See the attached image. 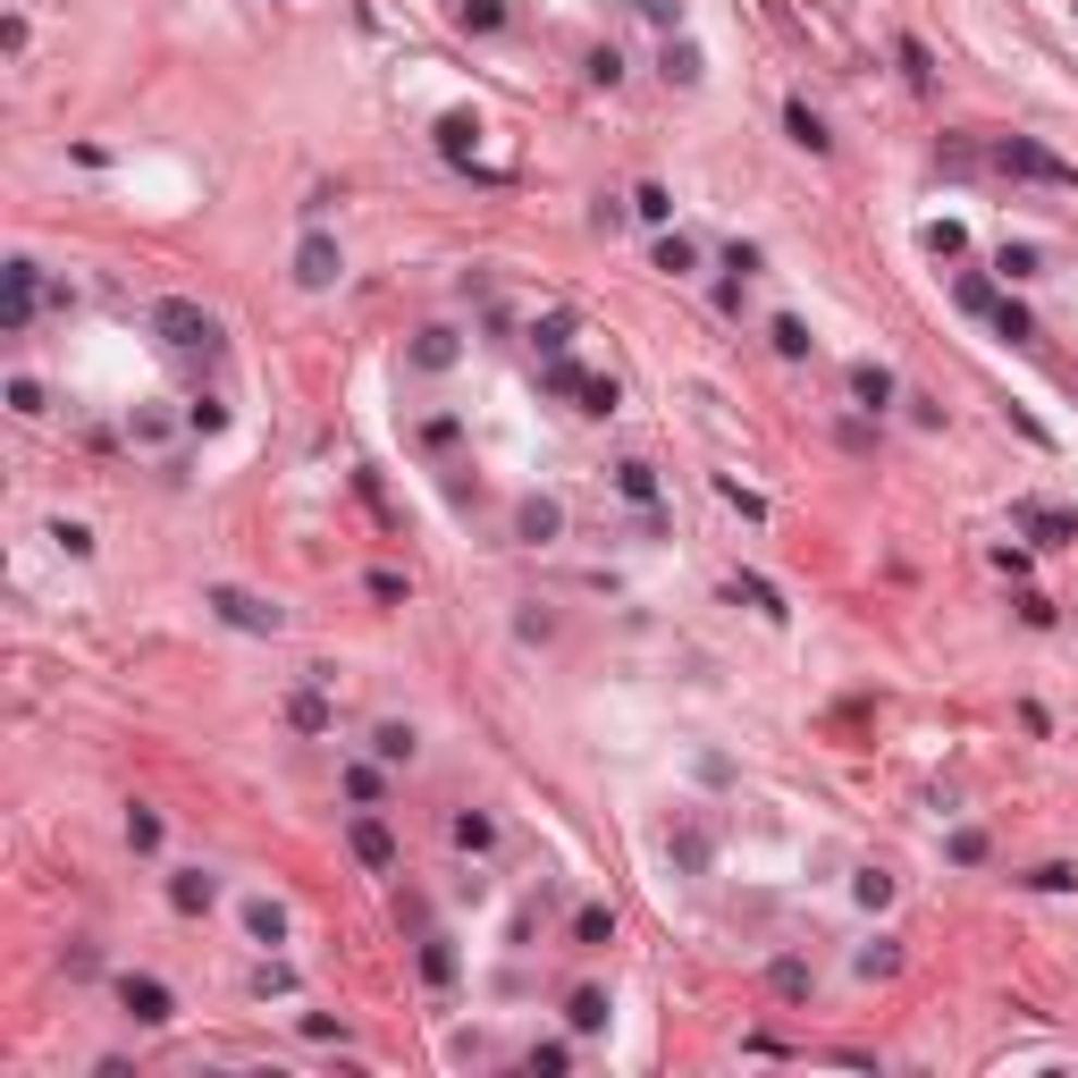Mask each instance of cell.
<instances>
[{
    "instance_id": "23",
    "label": "cell",
    "mask_w": 1078,
    "mask_h": 1078,
    "mask_svg": "<svg viewBox=\"0 0 1078 1078\" xmlns=\"http://www.w3.org/2000/svg\"><path fill=\"white\" fill-rule=\"evenodd\" d=\"M413 363H421V371H446V363H455V338H446V329H421Z\"/></svg>"
},
{
    "instance_id": "45",
    "label": "cell",
    "mask_w": 1078,
    "mask_h": 1078,
    "mask_svg": "<svg viewBox=\"0 0 1078 1078\" xmlns=\"http://www.w3.org/2000/svg\"><path fill=\"white\" fill-rule=\"evenodd\" d=\"M51 539H60L68 556H94V531H85V523H51Z\"/></svg>"
},
{
    "instance_id": "27",
    "label": "cell",
    "mask_w": 1078,
    "mask_h": 1078,
    "mask_svg": "<svg viewBox=\"0 0 1078 1078\" xmlns=\"http://www.w3.org/2000/svg\"><path fill=\"white\" fill-rule=\"evenodd\" d=\"M994 338H1012V346H1028V338H1037V320L1019 313V304H994Z\"/></svg>"
},
{
    "instance_id": "46",
    "label": "cell",
    "mask_w": 1078,
    "mask_h": 1078,
    "mask_svg": "<svg viewBox=\"0 0 1078 1078\" xmlns=\"http://www.w3.org/2000/svg\"><path fill=\"white\" fill-rule=\"evenodd\" d=\"M9 413H26V421H34V413H42V388H34V380H9Z\"/></svg>"
},
{
    "instance_id": "19",
    "label": "cell",
    "mask_w": 1078,
    "mask_h": 1078,
    "mask_svg": "<svg viewBox=\"0 0 1078 1078\" xmlns=\"http://www.w3.org/2000/svg\"><path fill=\"white\" fill-rule=\"evenodd\" d=\"M245 927H254V944H286V910L279 902H245Z\"/></svg>"
},
{
    "instance_id": "41",
    "label": "cell",
    "mask_w": 1078,
    "mask_h": 1078,
    "mask_svg": "<svg viewBox=\"0 0 1078 1078\" xmlns=\"http://www.w3.org/2000/svg\"><path fill=\"white\" fill-rule=\"evenodd\" d=\"M615 405H624V388H615V380H581V413H615Z\"/></svg>"
},
{
    "instance_id": "14",
    "label": "cell",
    "mask_w": 1078,
    "mask_h": 1078,
    "mask_svg": "<svg viewBox=\"0 0 1078 1078\" xmlns=\"http://www.w3.org/2000/svg\"><path fill=\"white\" fill-rule=\"evenodd\" d=\"M733 599H750L767 624H784V615H793V607H784V590H775V581H759V573H733Z\"/></svg>"
},
{
    "instance_id": "18",
    "label": "cell",
    "mask_w": 1078,
    "mask_h": 1078,
    "mask_svg": "<svg viewBox=\"0 0 1078 1078\" xmlns=\"http://www.w3.org/2000/svg\"><path fill=\"white\" fill-rule=\"evenodd\" d=\"M649 261H658L666 279H691V270H699V245H691V236H658V254H649Z\"/></svg>"
},
{
    "instance_id": "30",
    "label": "cell",
    "mask_w": 1078,
    "mask_h": 1078,
    "mask_svg": "<svg viewBox=\"0 0 1078 1078\" xmlns=\"http://www.w3.org/2000/svg\"><path fill=\"white\" fill-rule=\"evenodd\" d=\"M960 245H969V236H960V220H927V254H935V261H952Z\"/></svg>"
},
{
    "instance_id": "9",
    "label": "cell",
    "mask_w": 1078,
    "mask_h": 1078,
    "mask_svg": "<svg viewBox=\"0 0 1078 1078\" xmlns=\"http://www.w3.org/2000/svg\"><path fill=\"white\" fill-rule=\"evenodd\" d=\"M556 531H565V506H556V498H523V506H514V539H523V548H548Z\"/></svg>"
},
{
    "instance_id": "10",
    "label": "cell",
    "mask_w": 1078,
    "mask_h": 1078,
    "mask_svg": "<svg viewBox=\"0 0 1078 1078\" xmlns=\"http://www.w3.org/2000/svg\"><path fill=\"white\" fill-rule=\"evenodd\" d=\"M286 725H295V733H329V725H338V708H329V691H320V674L286 699Z\"/></svg>"
},
{
    "instance_id": "31",
    "label": "cell",
    "mask_w": 1078,
    "mask_h": 1078,
    "mask_svg": "<svg viewBox=\"0 0 1078 1078\" xmlns=\"http://www.w3.org/2000/svg\"><path fill=\"white\" fill-rule=\"evenodd\" d=\"M421 978H430V985H455V952H446L439 935H430V944H421Z\"/></svg>"
},
{
    "instance_id": "50",
    "label": "cell",
    "mask_w": 1078,
    "mask_h": 1078,
    "mask_svg": "<svg viewBox=\"0 0 1078 1078\" xmlns=\"http://www.w3.org/2000/svg\"><path fill=\"white\" fill-rule=\"evenodd\" d=\"M633 9H649L658 26H683V9H674V0H633Z\"/></svg>"
},
{
    "instance_id": "32",
    "label": "cell",
    "mask_w": 1078,
    "mask_h": 1078,
    "mask_svg": "<svg viewBox=\"0 0 1078 1078\" xmlns=\"http://www.w3.org/2000/svg\"><path fill=\"white\" fill-rule=\"evenodd\" d=\"M666 76H674V85H699L708 68H699V51H691V42H666Z\"/></svg>"
},
{
    "instance_id": "12",
    "label": "cell",
    "mask_w": 1078,
    "mask_h": 1078,
    "mask_svg": "<svg viewBox=\"0 0 1078 1078\" xmlns=\"http://www.w3.org/2000/svg\"><path fill=\"white\" fill-rule=\"evenodd\" d=\"M784 135H793L800 152H825V144H834V135H825V119L809 110V101H784Z\"/></svg>"
},
{
    "instance_id": "29",
    "label": "cell",
    "mask_w": 1078,
    "mask_h": 1078,
    "mask_svg": "<svg viewBox=\"0 0 1078 1078\" xmlns=\"http://www.w3.org/2000/svg\"><path fill=\"white\" fill-rule=\"evenodd\" d=\"M633 211H640L649 228H666V220H674V194H666V186H640V194H633Z\"/></svg>"
},
{
    "instance_id": "8",
    "label": "cell",
    "mask_w": 1078,
    "mask_h": 1078,
    "mask_svg": "<svg viewBox=\"0 0 1078 1078\" xmlns=\"http://www.w3.org/2000/svg\"><path fill=\"white\" fill-rule=\"evenodd\" d=\"M119 1003H127V1019H144V1028H169V1019H177V1003H169L160 978H119Z\"/></svg>"
},
{
    "instance_id": "2",
    "label": "cell",
    "mask_w": 1078,
    "mask_h": 1078,
    "mask_svg": "<svg viewBox=\"0 0 1078 1078\" xmlns=\"http://www.w3.org/2000/svg\"><path fill=\"white\" fill-rule=\"evenodd\" d=\"M994 169H1003V177H1028V186H1062V194L1078 186V169L1062 152H1045L1037 135H994Z\"/></svg>"
},
{
    "instance_id": "15",
    "label": "cell",
    "mask_w": 1078,
    "mask_h": 1078,
    "mask_svg": "<svg viewBox=\"0 0 1078 1078\" xmlns=\"http://www.w3.org/2000/svg\"><path fill=\"white\" fill-rule=\"evenodd\" d=\"M573 944H581V952L615 944V910H599V902H581V910H573Z\"/></svg>"
},
{
    "instance_id": "5",
    "label": "cell",
    "mask_w": 1078,
    "mask_h": 1078,
    "mask_svg": "<svg viewBox=\"0 0 1078 1078\" xmlns=\"http://www.w3.org/2000/svg\"><path fill=\"white\" fill-rule=\"evenodd\" d=\"M338 270H346V254H338V236H304L295 245V286H338Z\"/></svg>"
},
{
    "instance_id": "24",
    "label": "cell",
    "mask_w": 1078,
    "mask_h": 1078,
    "mask_svg": "<svg viewBox=\"0 0 1078 1078\" xmlns=\"http://www.w3.org/2000/svg\"><path fill=\"white\" fill-rule=\"evenodd\" d=\"M767 985H775L784 1003H800V994H809V960H775V969H767Z\"/></svg>"
},
{
    "instance_id": "34",
    "label": "cell",
    "mask_w": 1078,
    "mask_h": 1078,
    "mask_svg": "<svg viewBox=\"0 0 1078 1078\" xmlns=\"http://www.w3.org/2000/svg\"><path fill=\"white\" fill-rule=\"evenodd\" d=\"M852 893L868 902V910H885V902H893V877H885V868H859V885H852Z\"/></svg>"
},
{
    "instance_id": "16",
    "label": "cell",
    "mask_w": 1078,
    "mask_h": 1078,
    "mask_svg": "<svg viewBox=\"0 0 1078 1078\" xmlns=\"http://www.w3.org/2000/svg\"><path fill=\"white\" fill-rule=\"evenodd\" d=\"M565 1019L581 1028V1037H599V1028H607V994H599V985H573V994H565Z\"/></svg>"
},
{
    "instance_id": "40",
    "label": "cell",
    "mask_w": 1078,
    "mask_h": 1078,
    "mask_svg": "<svg viewBox=\"0 0 1078 1078\" xmlns=\"http://www.w3.org/2000/svg\"><path fill=\"white\" fill-rule=\"evenodd\" d=\"M716 489H725V506H742V514H750V523H767V498H759V489H742V480H733V473L716 480Z\"/></svg>"
},
{
    "instance_id": "42",
    "label": "cell",
    "mask_w": 1078,
    "mask_h": 1078,
    "mask_svg": "<svg viewBox=\"0 0 1078 1078\" xmlns=\"http://www.w3.org/2000/svg\"><path fill=\"white\" fill-rule=\"evenodd\" d=\"M464 26H473V34H498V26H506V9H498V0H464Z\"/></svg>"
},
{
    "instance_id": "17",
    "label": "cell",
    "mask_w": 1078,
    "mask_h": 1078,
    "mask_svg": "<svg viewBox=\"0 0 1078 1078\" xmlns=\"http://www.w3.org/2000/svg\"><path fill=\"white\" fill-rule=\"evenodd\" d=\"M565 346H573V313H548V320H531V354L565 363Z\"/></svg>"
},
{
    "instance_id": "38",
    "label": "cell",
    "mask_w": 1078,
    "mask_h": 1078,
    "mask_svg": "<svg viewBox=\"0 0 1078 1078\" xmlns=\"http://www.w3.org/2000/svg\"><path fill=\"white\" fill-rule=\"evenodd\" d=\"M775 354H784V363H800V354H809V329H800V320H793V313H784V320H775Z\"/></svg>"
},
{
    "instance_id": "21",
    "label": "cell",
    "mask_w": 1078,
    "mask_h": 1078,
    "mask_svg": "<svg viewBox=\"0 0 1078 1078\" xmlns=\"http://www.w3.org/2000/svg\"><path fill=\"white\" fill-rule=\"evenodd\" d=\"M473 135H480V127L464 119V110H446V119H439V152H446V160H464V152H473Z\"/></svg>"
},
{
    "instance_id": "25",
    "label": "cell",
    "mask_w": 1078,
    "mask_h": 1078,
    "mask_svg": "<svg viewBox=\"0 0 1078 1078\" xmlns=\"http://www.w3.org/2000/svg\"><path fill=\"white\" fill-rule=\"evenodd\" d=\"M371 750H380L388 767H405L413 759V725H380V733H371Z\"/></svg>"
},
{
    "instance_id": "35",
    "label": "cell",
    "mask_w": 1078,
    "mask_h": 1078,
    "mask_svg": "<svg viewBox=\"0 0 1078 1078\" xmlns=\"http://www.w3.org/2000/svg\"><path fill=\"white\" fill-rule=\"evenodd\" d=\"M902 68H910V85H935V60H927L919 34H902Z\"/></svg>"
},
{
    "instance_id": "48",
    "label": "cell",
    "mask_w": 1078,
    "mask_h": 1078,
    "mask_svg": "<svg viewBox=\"0 0 1078 1078\" xmlns=\"http://www.w3.org/2000/svg\"><path fill=\"white\" fill-rule=\"evenodd\" d=\"M624 76V51H590V85H615Z\"/></svg>"
},
{
    "instance_id": "3",
    "label": "cell",
    "mask_w": 1078,
    "mask_h": 1078,
    "mask_svg": "<svg viewBox=\"0 0 1078 1078\" xmlns=\"http://www.w3.org/2000/svg\"><path fill=\"white\" fill-rule=\"evenodd\" d=\"M34 304H42V270H34V261H9V270H0V329L17 338L34 320Z\"/></svg>"
},
{
    "instance_id": "37",
    "label": "cell",
    "mask_w": 1078,
    "mask_h": 1078,
    "mask_svg": "<svg viewBox=\"0 0 1078 1078\" xmlns=\"http://www.w3.org/2000/svg\"><path fill=\"white\" fill-rule=\"evenodd\" d=\"M581 380H590V371H573V363H548V371H539L548 396H581Z\"/></svg>"
},
{
    "instance_id": "33",
    "label": "cell",
    "mask_w": 1078,
    "mask_h": 1078,
    "mask_svg": "<svg viewBox=\"0 0 1078 1078\" xmlns=\"http://www.w3.org/2000/svg\"><path fill=\"white\" fill-rule=\"evenodd\" d=\"M127 843L135 852H160V809H127Z\"/></svg>"
},
{
    "instance_id": "43",
    "label": "cell",
    "mask_w": 1078,
    "mask_h": 1078,
    "mask_svg": "<svg viewBox=\"0 0 1078 1078\" xmlns=\"http://www.w3.org/2000/svg\"><path fill=\"white\" fill-rule=\"evenodd\" d=\"M346 793L371 809V800H380V767H346Z\"/></svg>"
},
{
    "instance_id": "11",
    "label": "cell",
    "mask_w": 1078,
    "mask_h": 1078,
    "mask_svg": "<svg viewBox=\"0 0 1078 1078\" xmlns=\"http://www.w3.org/2000/svg\"><path fill=\"white\" fill-rule=\"evenodd\" d=\"M1012 523H1019V531H1037V539H1053V548L1078 539V514H1062V506H1012Z\"/></svg>"
},
{
    "instance_id": "28",
    "label": "cell",
    "mask_w": 1078,
    "mask_h": 1078,
    "mask_svg": "<svg viewBox=\"0 0 1078 1078\" xmlns=\"http://www.w3.org/2000/svg\"><path fill=\"white\" fill-rule=\"evenodd\" d=\"M455 843H464V852H489V843H498V825L480 818V809H464V818H455Z\"/></svg>"
},
{
    "instance_id": "20",
    "label": "cell",
    "mask_w": 1078,
    "mask_h": 1078,
    "mask_svg": "<svg viewBox=\"0 0 1078 1078\" xmlns=\"http://www.w3.org/2000/svg\"><path fill=\"white\" fill-rule=\"evenodd\" d=\"M615 489H624L633 506H658V473H649V464H615Z\"/></svg>"
},
{
    "instance_id": "6",
    "label": "cell",
    "mask_w": 1078,
    "mask_h": 1078,
    "mask_svg": "<svg viewBox=\"0 0 1078 1078\" xmlns=\"http://www.w3.org/2000/svg\"><path fill=\"white\" fill-rule=\"evenodd\" d=\"M346 843H354V859H363V868H380V877L396 868V834H388L371 809H354V818H346Z\"/></svg>"
},
{
    "instance_id": "1",
    "label": "cell",
    "mask_w": 1078,
    "mask_h": 1078,
    "mask_svg": "<svg viewBox=\"0 0 1078 1078\" xmlns=\"http://www.w3.org/2000/svg\"><path fill=\"white\" fill-rule=\"evenodd\" d=\"M144 320H152V338H160V346H177V354H211V346H220V320L203 313L194 295H160V304H152Z\"/></svg>"
},
{
    "instance_id": "44",
    "label": "cell",
    "mask_w": 1078,
    "mask_h": 1078,
    "mask_svg": "<svg viewBox=\"0 0 1078 1078\" xmlns=\"http://www.w3.org/2000/svg\"><path fill=\"white\" fill-rule=\"evenodd\" d=\"M952 859H960V868H978V859H985V834H978V825H960V834H952Z\"/></svg>"
},
{
    "instance_id": "47",
    "label": "cell",
    "mask_w": 1078,
    "mask_h": 1078,
    "mask_svg": "<svg viewBox=\"0 0 1078 1078\" xmlns=\"http://www.w3.org/2000/svg\"><path fill=\"white\" fill-rule=\"evenodd\" d=\"M186 421H194V430H220V421H228V405H220V396H194V413H186Z\"/></svg>"
},
{
    "instance_id": "7",
    "label": "cell",
    "mask_w": 1078,
    "mask_h": 1078,
    "mask_svg": "<svg viewBox=\"0 0 1078 1078\" xmlns=\"http://www.w3.org/2000/svg\"><path fill=\"white\" fill-rule=\"evenodd\" d=\"M211 902H220V877H211V868H169V910H177V919H203Z\"/></svg>"
},
{
    "instance_id": "49",
    "label": "cell",
    "mask_w": 1078,
    "mask_h": 1078,
    "mask_svg": "<svg viewBox=\"0 0 1078 1078\" xmlns=\"http://www.w3.org/2000/svg\"><path fill=\"white\" fill-rule=\"evenodd\" d=\"M1028 885H1037V893H1070L1078 877H1070V868H1062V859H1053V868H1037V877H1028Z\"/></svg>"
},
{
    "instance_id": "22",
    "label": "cell",
    "mask_w": 1078,
    "mask_h": 1078,
    "mask_svg": "<svg viewBox=\"0 0 1078 1078\" xmlns=\"http://www.w3.org/2000/svg\"><path fill=\"white\" fill-rule=\"evenodd\" d=\"M902 969V952H893V935H877V944H859V978H893Z\"/></svg>"
},
{
    "instance_id": "26",
    "label": "cell",
    "mask_w": 1078,
    "mask_h": 1078,
    "mask_svg": "<svg viewBox=\"0 0 1078 1078\" xmlns=\"http://www.w3.org/2000/svg\"><path fill=\"white\" fill-rule=\"evenodd\" d=\"M952 304H960V313H985V320H994V304H1003V295H994L985 279H960V286H952Z\"/></svg>"
},
{
    "instance_id": "39",
    "label": "cell",
    "mask_w": 1078,
    "mask_h": 1078,
    "mask_svg": "<svg viewBox=\"0 0 1078 1078\" xmlns=\"http://www.w3.org/2000/svg\"><path fill=\"white\" fill-rule=\"evenodd\" d=\"M674 859H683V868H708V834H699V825H683V834H674L666 843Z\"/></svg>"
},
{
    "instance_id": "4",
    "label": "cell",
    "mask_w": 1078,
    "mask_h": 1078,
    "mask_svg": "<svg viewBox=\"0 0 1078 1078\" xmlns=\"http://www.w3.org/2000/svg\"><path fill=\"white\" fill-rule=\"evenodd\" d=\"M211 615H220V624H236V633H279V607H261L254 590H236V581H220V590H211Z\"/></svg>"
},
{
    "instance_id": "13",
    "label": "cell",
    "mask_w": 1078,
    "mask_h": 1078,
    "mask_svg": "<svg viewBox=\"0 0 1078 1078\" xmlns=\"http://www.w3.org/2000/svg\"><path fill=\"white\" fill-rule=\"evenodd\" d=\"M852 396L868 413H885L893 405V371H885V363H852Z\"/></svg>"
},
{
    "instance_id": "36",
    "label": "cell",
    "mask_w": 1078,
    "mask_h": 1078,
    "mask_svg": "<svg viewBox=\"0 0 1078 1078\" xmlns=\"http://www.w3.org/2000/svg\"><path fill=\"white\" fill-rule=\"evenodd\" d=\"M994 270H1003V279H1037V245H1003Z\"/></svg>"
}]
</instances>
